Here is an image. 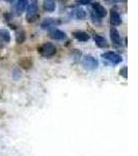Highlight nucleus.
<instances>
[{
    "label": "nucleus",
    "instance_id": "nucleus-3",
    "mask_svg": "<svg viewBox=\"0 0 138 156\" xmlns=\"http://www.w3.org/2000/svg\"><path fill=\"white\" fill-rule=\"evenodd\" d=\"M82 65L86 70H96L98 66H99V62L98 60L95 58L91 55H86L82 59Z\"/></svg>",
    "mask_w": 138,
    "mask_h": 156
},
{
    "label": "nucleus",
    "instance_id": "nucleus-21",
    "mask_svg": "<svg viewBox=\"0 0 138 156\" xmlns=\"http://www.w3.org/2000/svg\"><path fill=\"white\" fill-rule=\"evenodd\" d=\"M3 44H4V43L1 41V39H0V47H2V46H3Z\"/></svg>",
    "mask_w": 138,
    "mask_h": 156
},
{
    "label": "nucleus",
    "instance_id": "nucleus-14",
    "mask_svg": "<svg viewBox=\"0 0 138 156\" xmlns=\"http://www.w3.org/2000/svg\"><path fill=\"white\" fill-rule=\"evenodd\" d=\"M95 42H96L97 46L100 47V48H107L109 46L107 40L101 36H95Z\"/></svg>",
    "mask_w": 138,
    "mask_h": 156
},
{
    "label": "nucleus",
    "instance_id": "nucleus-10",
    "mask_svg": "<svg viewBox=\"0 0 138 156\" xmlns=\"http://www.w3.org/2000/svg\"><path fill=\"white\" fill-rule=\"evenodd\" d=\"M110 39H111L112 43L115 46H120L122 45V39H120L119 31H117V29L115 27L110 28Z\"/></svg>",
    "mask_w": 138,
    "mask_h": 156
},
{
    "label": "nucleus",
    "instance_id": "nucleus-17",
    "mask_svg": "<svg viewBox=\"0 0 138 156\" xmlns=\"http://www.w3.org/2000/svg\"><path fill=\"white\" fill-rule=\"evenodd\" d=\"M90 18H91V20H92V22H94L95 24H98V25H100L101 24V19L99 18V17H97L96 15H95V12H90Z\"/></svg>",
    "mask_w": 138,
    "mask_h": 156
},
{
    "label": "nucleus",
    "instance_id": "nucleus-20",
    "mask_svg": "<svg viewBox=\"0 0 138 156\" xmlns=\"http://www.w3.org/2000/svg\"><path fill=\"white\" fill-rule=\"evenodd\" d=\"M113 2H115V3H122V2H126L127 0H112Z\"/></svg>",
    "mask_w": 138,
    "mask_h": 156
},
{
    "label": "nucleus",
    "instance_id": "nucleus-22",
    "mask_svg": "<svg viewBox=\"0 0 138 156\" xmlns=\"http://www.w3.org/2000/svg\"><path fill=\"white\" fill-rule=\"evenodd\" d=\"M6 2H9V3H12V2H14V0H5Z\"/></svg>",
    "mask_w": 138,
    "mask_h": 156
},
{
    "label": "nucleus",
    "instance_id": "nucleus-2",
    "mask_svg": "<svg viewBox=\"0 0 138 156\" xmlns=\"http://www.w3.org/2000/svg\"><path fill=\"white\" fill-rule=\"evenodd\" d=\"M39 53L44 57H52L56 53V48L52 43H45L43 44L39 49H37Z\"/></svg>",
    "mask_w": 138,
    "mask_h": 156
},
{
    "label": "nucleus",
    "instance_id": "nucleus-1",
    "mask_svg": "<svg viewBox=\"0 0 138 156\" xmlns=\"http://www.w3.org/2000/svg\"><path fill=\"white\" fill-rule=\"evenodd\" d=\"M40 18L39 15V3L37 0H30V3H28L27 7V15H26V21L28 23H33L37 21Z\"/></svg>",
    "mask_w": 138,
    "mask_h": 156
},
{
    "label": "nucleus",
    "instance_id": "nucleus-5",
    "mask_svg": "<svg viewBox=\"0 0 138 156\" xmlns=\"http://www.w3.org/2000/svg\"><path fill=\"white\" fill-rule=\"evenodd\" d=\"M102 57L107 60H109L110 62H112V64L114 65H117L119 64V62H122V58L120 55H119L117 53H115L113 51H108V52H105V53L102 54Z\"/></svg>",
    "mask_w": 138,
    "mask_h": 156
},
{
    "label": "nucleus",
    "instance_id": "nucleus-4",
    "mask_svg": "<svg viewBox=\"0 0 138 156\" xmlns=\"http://www.w3.org/2000/svg\"><path fill=\"white\" fill-rule=\"evenodd\" d=\"M61 19L59 18H47L41 23V27L43 29H52L55 26L61 24Z\"/></svg>",
    "mask_w": 138,
    "mask_h": 156
},
{
    "label": "nucleus",
    "instance_id": "nucleus-9",
    "mask_svg": "<svg viewBox=\"0 0 138 156\" xmlns=\"http://www.w3.org/2000/svg\"><path fill=\"white\" fill-rule=\"evenodd\" d=\"M71 18L76 20H84L86 18V12L82 7H77L71 12Z\"/></svg>",
    "mask_w": 138,
    "mask_h": 156
},
{
    "label": "nucleus",
    "instance_id": "nucleus-8",
    "mask_svg": "<svg viewBox=\"0 0 138 156\" xmlns=\"http://www.w3.org/2000/svg\"><path fill=\"white\" fill-rule=\"evenodd\" d=\"M49 37L53 40H58V41H61V40H64L67 37V34H64L62 30H59L57 28H52L49 29Z\"/></svg>",
    "mask_w": 138,
    "mask_h": 156
},
{
    "label": "nucleus",
    "instance_id": "nucleus-16",
    "mask_svg": "<svg viewBox=\"0 0 138 156\" xmlns=\"http://www.w3.org/2000/svg\"><path fill=\"white\" fill-rule=\"evenodd\" d=\"M0 39L3 43H9L11 41V34L6 29H0Z\"/></svg>",
    "mask_w": 138,
    "mask_h": 156
},
{
    "label": "nucleus",
    "instance_id": "nucleus-15",
    "mask_svg": "<svg viewBox=\"0 0 138 156\" xmlns=\"http://www.w3.org/2000/svg\"><path fill=\"white\" fill-rule=\"evenodd\" d=\"M26 40V34L23 29H19L16 31V41L18 44H23Z\"/></svg>",
    "mask_w": 138,
    "mask_h": 156
},
{
    "label": "nucleus",
    "instance_id": "nucleus-12",
    "mask_svg": "<svg viewBox=\"0 0 138 156\" xmlns=\"http://www.w3.org/2000/svg\"><path fill=\"white\" fill-rule=\"evenodd\" d=\"M73 37L80 42H87L90 39L89 34H87L84 31H80V30H76V31L73 32Z\"/></svg>",
    "mask_w": 138,
    "mask_h": 156
},
{
    "label": "nucleus",
    "instance_id": "nucleus-6",
    "mask_svg": "<svg viewBox=\"0 0 138 156\" xmlns=\"http://www.w3.org/2000/svg\"><path fill=\"white\" fill-rule=\"evenodd\" d=\"M91 6H92V12H95V15H96L97 17H99L100 19L106 17L107 11L101 3H99V2H95V3L91 4Z\"/></svg>",
    "mask_w": 138,
    "mask_h": 156
},
{
    "label": "nucleus",
    "instance_id": "nucleus-18",
    "mask_svg": "<svg viewBox=\"0 0 138 156\" xmlns=\"http://www.w3.org/2000/svg\"><path fill=\"white\" fill-rule=\"evenodd\" d=\"M92 0H75V2L78 4H81V5H86V4L90 3Z\"/></svg>",
    "mask_w": 138,
    "mask_h": 156
},
{
    "label": "nucleus",
    "instance_id": "nucleus-11",
    "mask_svg": "<svg viewBox=\"0 0 138 156\" xmlns=\"http://www.w3.org/2000/svg\"><path fill=\"white\" fill-rule=\"evenodd\" d=\"M28 0H17V4H16V14L17 16H20L23 12L26 11L27 7H28Z\"/></svg>",
    "mask_w": 138,
    "mask_h": 156
},
{
    "label": "nucleus",
    "instance_id": "nucleus-13",
    "mask_svg": "<svg viewBox=\"0 0 138 156\" xmlns=\"http://www.w3.org/2000/svg\"><path fill=\"white\" fill-rule=\"evenodd\" d=\"M44 9L48 12H52L55 11L56 5H55V0H44V3H43Z\"/></svg>",
    "mask_w": 138,
    "mask_h": 156
},
{
    "label": "nucleus",
    "instance_id": "nucleus-7",
    "mask_svg": "<svg viewBox=\"0 0 138 156\" xmlns=\"http://www.w3.org/2000/svg\"><path fill=\"white\" fill-rule=\"evenodd\" d=\"M110 23H111L112 27L119 26V25L122 23V17H120L119 12L113 9H110Z\"/></svg>",
    "mask_w": 138,
    "mask_h": 156
},
{
    "label": "nucleus",
    "instance_id": "nucleus-19",
    "mask_svg": "<svg viewBox=\"0 0 138 156\" xmlns=\"http://www.w3.org/2000/svg\"><path fill=\"white\" fill-rule=\"evenodd\" d=\"M127 72H128V68L127 67H124L122 70H120V75H122V77H125V78H127L128 77V74H127Z\"/></svg>",
    "mask_w": 138,
    "mask_h": 156
}]
</instances>
